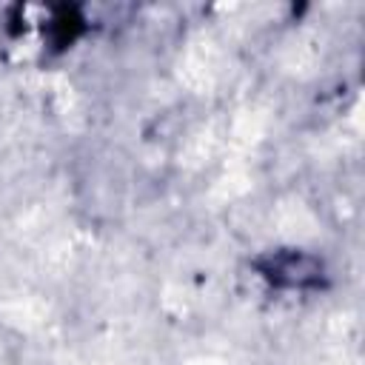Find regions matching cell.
<instances>
[{"label":"cell","instance_id":"cell-1","mask_svg":"<svg viewBox=\"0 0 365 365\" xmlns=\"http://www.w3.org/2000/svg\"><path fill=\"white\" fill-rule=\"evenodd\" d=\"M259 271L265 279H271L274 285L282 288H305V285H317L322 277V262L299 254V251H279L271 254L268 259L259 262Z\"/></svg>","mask_w":365,"mask_h":365}]
</instances>
